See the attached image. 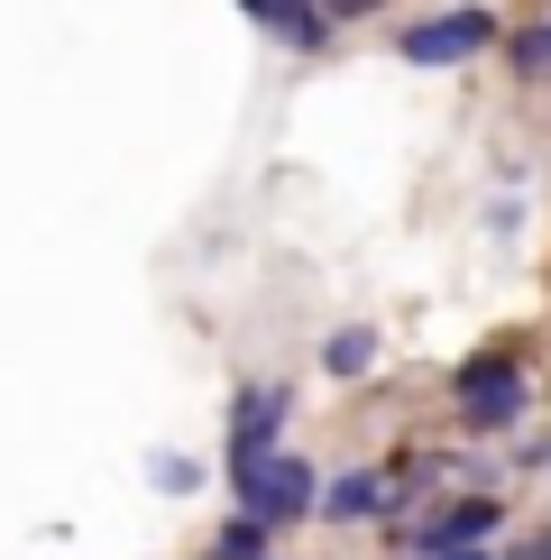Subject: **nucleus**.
<instances>
[{
  "mask_svg": "<svg viewBox=\"0 0 551 560\" xmlns=\"http://www.w3.org/2000/svg\"><path fill=\"white\" fill-rule=\"evenodd\" d=\"M230 497H239V515L248 524H304L313 505H321V478L304 469L294 451H267V459H248V469H230Z\"/></svg>",
  "mask_w": 551,
  "mask_h": 560,
  "instance_id": "f257e3e1",
  "label": "nucleus"
},
{
  "mask_svg": "<svg viewBox=\"0 0 551 560\" xmlns=\"http://www.w3.org/2000/svg\"><path fill=\"white\" fill-rule=\"evenodd\" d=\"M450 405H459L469 432H505L524 413V359H515V349H478V359L450 377Z\"/></svg>",
  "mask_w": 551,
  "mask_h": 560,
  "instance_id": "f03ea898",
  "label": "nucleus"
},
{
  "mask_svg": "<svg viewBox=\"0 0 551 560\" xmlns=\"http://www.w3.org/2000/svg\"><path fill=\"white\" fill-rule=\"evenodd\" d=\"M488 46H496V19L488 10H442V19H413V28L396 37V56L442 74V65H469V56H488Z\"/></svg>",
  "mask_w": 551,
  "mask_h": 560,
  "instance_id": "7ed1b4c3",
  "label": "nucleus"
},
{
  "mask_svg": "<svg viewBox=\"0 0 551 560\" xmlns=\"http://www.w3.org/2000/svg\"><path fill=\"white\" fill-rule=\"evenodd\" d=\"M285 413H294V395H285V386H248V395H239V413H230V469L267 459V451H276V432H285Z\"/></svg>",
  "mask_w": 551,
  "mask_h": 560,
  "instance_id": "20e7f679",
  "label": "nucleus"
},
{
  "mask_svg": "<svg viewBox=\"0 0 551 560\" xmlns=\"http://www.w3.org/2000/svg\"><path fill=\"white\" fill-rule=\"evenodd\" d=\"M239 10L258 19L276 46H304V56H321V46H331V19H321L313 0H239Z\"/></svg>",
  "mask_w": 551,
  "mask_h": 560,
  "instance_id": "39448f33",
  "label": "nucleus"
},
{
  "mask_svg": "<svg viewBox=\"0 0 551 560\" xmlns=\"http://www.w3.org/2000/svg\"><path fill=\"white\" fill-rule=\"evenodd\" d=\"M496 515H505V505H488V497H459V505H442L432 524H413V551H469L478 533H496Z\"/></svg>",
  "mask_w": 551,
  "mask_h": 560,
  "instance_id": "423d86ee",
  "label": "nucleus"
},
{
  "mask_svg": "<svg viewBox=\"0 0 551 560\" xmlns=\"http://www.w3.org/2000/svg\"><path fill=\"white\" fill-rule=\"evenodd\" d=\"M396 505V487H386L377 469H350V478H321V505L313 515H331V524H367V515H386Z\"/></svg>",
  "mask_w": 551,
  "mask_h": 560,
  "instance_id": "0eeeda50",
  "label": "nucleus"
},
{
  "mask_svg": "<svg viewBox=\"0 0 551 560\" xmlns=\"http://www.w3.org/2000/svg\"><path fill=\"white\" fill-rule=\"evenodd\" d=\"M321 368H331V377H367V368H377V331H367V322L331 331V340H321Z\"/></svg>",
  "mask_w": 551,
  "mask_h": 560,
  "instance_id": "6e6552de",
  "label": "nucleus"
},
{
  "mask_svg": "<svg viewBox=\"0 0 551 560\" xmlns=\"http://www.w3.org/2000/svg\"><path fill=\"white\" fill-rule=\"evenodd\" d=\"M212 560H267V524L230 515V524H221V542H212Z\"/></svg>",
  "mask_w": 551,
  "mask_h": 560,
  "instance_id": "1a4fd4ad",
  "label": "nucleus"
},
{
  "mask_svg": "<svg viewBox=\"0 0 551 560\" xmlns=\"http://www.w3.org/2000/svg\"><path fill=\"white\" fill-rule=\"evenodd\" d=\"M515 74H551V19L515 28Z\"/></svg>",
  "mask_w": 551,
  "mask_h": 560,
  "instance_id": "9d476101",
  "label": "nucleus"
},
{
  "mask_svg": "<svg viewBox=\"0 0 551 560\" xmlns=\"http://www.w3.org/2000/svg\"><path fill=\"white\" fill-rule=\"evenodd\" d=\"M202 469H194V459H156V487H166V497H184V487H194Z\"/></svg>",
  "mask_w": 551,
  "mask_h": 560,
  "instance_id": "9b49d317",
  "label": "nucleus"
},
{
  "mask_svg": "<svg viewBox=\"0 0 551 560\" xmlns=\"http://www.w3.org/2000/svg\"><path fill=\"white\" fill-rule=\"evenodd\" d=\"M313 10H321V19H331V28H340V19H367V10H377V0H313Z\"/></svg>",
  "mask_w": 551,
  "mask_h": 560,
  "instance_id": "f8f14e48",
  "label": "nucleus"
},
{
  "mask_svg": "<svg viewBox=\"0 0 551 560\" xmlns=\"http://www.w3.org/2000/svg\"><path fill=\"white\" fill-rule=\"evenodd\" d=\"M515 560H551V533H542V542H524V551H515Z\"/></svg>",
  "mask_w": 551,
  "mask_h": 560,
  "instance_id": "ddd939ff",
  "label": "nucleus"
},
{
  "mask_svg": "<svg viewBox=\"0 0 551 560\" xmlns=\"http://www.w3.org/2000/svg\"><path fill=\"white\" fill-rule=\"evenodd\" d=\"M432 560H488V551H478V542H469V551H432Z\"/></svg>",
  "mask_w": 551,
  "mask_h": 560,
  "instance_id": "4468645a",
  "label": "nucleus"
}]
</instances>
